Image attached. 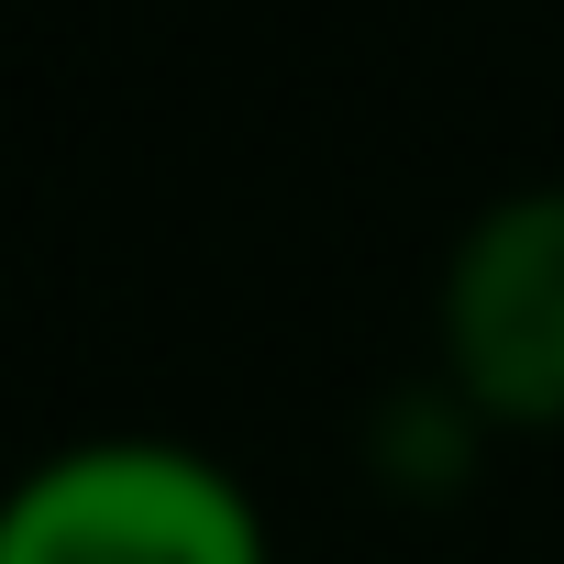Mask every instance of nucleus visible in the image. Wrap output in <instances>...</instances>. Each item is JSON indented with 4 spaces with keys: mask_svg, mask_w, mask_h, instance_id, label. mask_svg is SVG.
Masks as SVG:
<instances>
[{
    "mask_svg": "<svg viewBox=\"0 0 564 564\" xmlns=\"http://www.w3.org/2000/svg\"><path fill=\"white\" fill-rule=\"evenodd\" d=\"M0 564H276V531L221 454L78 432L0 487Z\"/></svg>",
    "mask_w": 564,
    "mask_h": 564,
    "instance_id": "nucleus-1",
    "label": "nucleus"
},
{
    "mask_svg": "<svg viewBox=\"0 0 564 564\" xmlns=\"http://www.w3.org/2000/svg\"><path fill=\"white\" fill-rule=\"evenodd\" d=\"M432 355L487 432H564V188H509L454 232Z\"/></svg>",
    "mask_w": 564,
    "mask_h": 564,
    "instance_id": "nucleus-2",
    "label": "nucleus"
},
{
    "mask_svg": "<svg viewBox=\"0 0 564 564\" xmlns=\"http://www.w3.org/2000/svg\"><path fill=\"white\" fill-rule=\"evenodd\" d=\"M487 443H498V432H487L443 377L388 388V399H377V421H366V465H377V487H388V498H410V509H432V498L476 487Z\"/></svg>",
    "mask_w": 564,
    "mask_h": 564,
    "instance_id": "nucleus-3",
    "label": "nucleus"
}]
</instances>
